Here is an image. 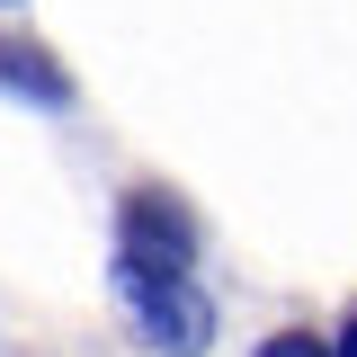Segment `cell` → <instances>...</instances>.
Segmentation results:
<instances>
[{
	"mask_svg": "<svg viewBox=\"0 0 357 357\" xmlns=\"http://www.w3.org/2000/svg\"><path fill=\"white\" fill-rule=\"evenodd\" d=\"M116 286H126V321L143 331V349L197 357L206 340H215V312H206V295L188 286V268H134V259H116Z\"/></svg>",
	"mask_w": 357,
	"mask_h": 357,
	"instance_id": "cell-1",
	"label": "cell"
},
{
	"mask_svg": "<svg viewBox=\"0 0 357 357\" xmlns=\"http://www.w3.org/2000/svg\"><path fill=\"white\" fill-rule=\"evenodd\" d=\"M0 72H9V81H27V98H45V107H63V98H72V89L54 81V63H36L27 45H0Z\"/></svg>",
	"mask_w": 357,
	"mask_h": 357,
	"instance_id": "cell-3",
	"label": "cell"
},
{
	"mask_svg": "<svg viewBox=\"0 0 357 357\" xmlns=\"http://www.w3.org/2000/svg\"><path fill=\"white\" fill-rule=\"evenodd\" d=\"M340 357H357V321H349V331H340Z\"/></svg>",
	"mask_w": 357,
	"mask_h": 357,
	"instance_id": "cell-5",
	"label": "cell"
},
{
	"mask_svg": "<svg viewBox=\"0 0 357 357\" xmlns=\"http://www.w3.org/2000/svg\"><path fill=\"white\" fill-rule=\"evenodd\" d=\"M188 250H197V232H188V215H178L170 197H126V250H116V259H134V268H188Z\"/></svg>",
	"mask_w": 357,
	"mask_h": 357,
	"instance_id": "cell-2",
	"label": "cell"
},
{
	"mask_svg": "<svg viewBox=\"0 0 357 357\" xmlns=\"http://www.w3.org/2000/svg\"><path fill=\"white\" fill-rule=\"evenodd\" d=\"M259 357H340V349H321V340H312V331H277V340H268Z\"/></svg>",
	"mask_w": 357,
	"mask_h": 357,
	"instance_id": "cell-4",
	"label": "cell"
}]
</instances>
